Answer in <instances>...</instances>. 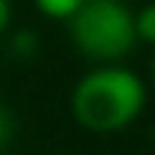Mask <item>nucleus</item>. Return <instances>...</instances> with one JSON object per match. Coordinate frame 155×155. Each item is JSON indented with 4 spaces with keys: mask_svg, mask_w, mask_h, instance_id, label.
Returning a JSON list of instances; mask_svg holds the SVG:
<instances>
[{
    "mask_svg": "<svg viewBox=\"0 0 155 155\" xmlns=\"http://www.w3.org/2000/svg\"><path fill=\"white\" fill-rule=\"evenodd\" d=\"M82 3H85V0H34L37 12L43 18H49V21H70L73 12L79 9Z\"/></svg>",
    "mask_w": 155,
    "mask_h": 155,
    "instance_id": "obj_3",
    "label": "nucleus"
},
{
    "mask_svg": "<svg viewBox=\"0 0 155 155\" xmlns=\"http://www.w3.org/2000/svg\"><path fill=\"white\" fill-rule=\"evenodd\" d=\"M149 101L143 76L125 64H94L70 91L73 122L91 134H119L131 128Z\"/></svg>",
    "mask_w": 155,
    "mask_h": 155,
    "instance_id": "obj_1",
    "label": "nucleus"
},
{
    "mask_svg": "<svg viewBox=\"0 0 155 155\" xmlns=\"http://www.w3.org/2000/svg\"><path fill=\"white\" fill-rule=\"evenodd\" d=\"M70 43L91 64H122L134 46V12L122 0H85L67 21Z\"/></svg>",
    "mask_w": 155,
    "mask_h": 155,
    "instance_id": "obj_2",
    "label": "nucleus"
},
{
    "mask_svg": "<svg viewBox=\"0 0 155 155\" xmlns=\"http://www.w3.org/2000/svg\"><path fill=\"white\" fill-rule=\"evenodd\" d=\"M12 134H15V119H12V113L6 107H0V152L9 146Z\"/></svg>",
    "mask_w": 155,
    "mask_h": 155,
    "instance_id": "obj_6",
    "label": "nucleus"
},
{
    "mask_svg": "<svg viewBox=\"0 0 155 155\" xmlns=\"http://www.w3.org/2000/svg\"><path fill=\"white\" fill-rule=\"evenodd\" d=\"M37 52H40V37H37L31 28H18V31H12V37H9V55L28 61V58H34Z\"/></svg>",
    "mask_w": 155,
    "mask_h": 155,
    "instance_id": "obj_4",
    "label": "nucleus"
},
{
    "mask_svg": "<svg viewBox=\"0 0 155 155\" xmlns=\"http://www.w3.org/2000/svg\"><path fill=\"white\" fill-rule=\"evenodd\" d=\"M134 31H137V43L155 46V0L134 12Z\"/></svg>",
    "mask_w": 155,
    "mask_h": 155,
    "instance_id": "obj_5",
    "label": "nucleus"
},
{
    "mask_svg": "<svg viewBox=\"0 0 155 155\" xmlns=\"http://www.w3.org/2000/svg\"><path fill=\"white\" fill-rule=\"evenodd\" d=\"M12 28V0H0V37H6Z\"/></svg>",
    "mask_w": 155,
    "mask_h": 155,
    "instance_id": "obj_7",
    "label": "nucleus"
},
{
    "mask_svg": "<svg viewBox=\"0 0 155 155\" xmlns=\"http://www.w3.org/2000/svg\"><path fill=\"white\" fill-rule=\"evenodd\" d=\"M149 82H152V91H155V55H152V67H149Z\"/></svg>",
    "mask_w": 155,
    "mask_h": 155,
    "instance_id": "obj_8",
    "label": "nucleus"
}]
</instances>
